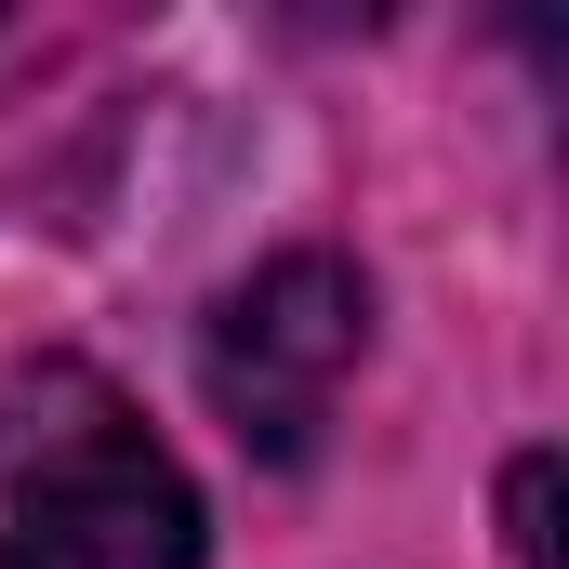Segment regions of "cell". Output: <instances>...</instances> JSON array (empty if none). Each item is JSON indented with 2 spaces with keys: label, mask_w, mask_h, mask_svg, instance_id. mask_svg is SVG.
Returning a JSON list of instances; mask_svg holds the SVG:
<instances>
[{
  "label": "cell",
  "mask_w": 569,
  "mask_h": 569,
  "mask_svg": "<svg viewBox=\"0 0 569 569\" xmlns=\"http://www.w3.org/2000/svg\"><path fill=\"white\" fill-rule=\"evenodd\" d=\"M543 503H557V463L530 450V463L503 477V530H517V569H557V543H543Z\"/></svg>",
  "instance_id": "3"
},
{
  "label": "cell",
  "mask_w": 569,
  "mask_h": 569,
  "mask_svg": "<svg viewBox=\"0 0 569 569\" xmlns=\"http://www.w3.org/2000/svg\"><path fill=\"white\" fill-rule=\"evenodd\" d=\"M358 345H371L358 266L345 252H279V266H252V279L212 305L199 385H212V411L252 437L266 463H305L318 425H331V398H345V371H358Z\"/></svg>",
  "instance_id": "2"
},
{
  "label": "cell",
  "mask_w": 569,
  "mask_h": 569,
  "mask_svg": "<svg viewBox=\"0 0 569 569\" xmlns=\"http://www.w3.org/2000/svg\"><path fill=\"white\" fill-rule=\"evenodd\" d=\"M0 569H199V490L93 358L0 371Z\"/></svg>",
  "instance_id": "1"
}]
</instances>
